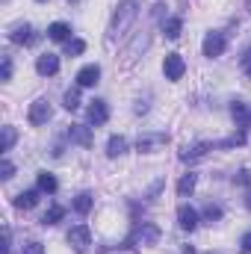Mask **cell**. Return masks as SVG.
<instances>
[{
  "label": "cell",
  "instance_id": "cell-25",
  "mask_svg": "<svg viewBox=\"0 0 251 254\" xmlns=\"http://www.w3.org/2000/svg\"><path fill=\"white\" fill-rule=\"evenodd\" d=\"M39 190L48 192V195H51V192H57V178H54V175H48V172H42V175H39Z\"/></svg>",
  "mask_w": 251,
  "mask_h": 254
},
{
  "label": "cell",
  "instance_id": "cell-18",
  "mask_svg": "<svg viewBox=\"0 0 251 254\" xmlns=\"http://www.w3.org/2000/svg\"><path fill=\"white\" fill-rule=\"evenodd\" d=\"M48 36H51L54 42H68L71 27H68V24H63V21H57V24H51V27H48Z\"/></svg>",
  "mask_w": 251,
  "mask_h": 254
},
{
  "label": "cell",
  "instance_id": "cell-4",
  "mask_svg": "<svg viewBox=\"0 0 251 254\" xmlns=\"http://www.w3.org/2000/svg\"><path fill=\"white\" fill-rule=\"evenodd\" d=\"M163 145H169V133H145V136H139V142H136L139 154H151V151H157V148H163Z\"/></svg>",
  "mask_w": 251,
  "mask_h": 254
},
{
  "label": "cell",
  "instance_id": "cell-23",
  "mask_svg": "<svg viewBox=\"0 0 251 254\" xmlns=\"http://www.w3.org/2000/svg\"><path fill=\"white\" fill-rule=\"evenodd\" d=\"M74 210H77L80 216H86V213L92 210V195H89V192H80V195L74 198Z\"/></svg>",
  "mask_w": 251,
  "mask_h": 254
},
{
  "label": "cell",
  "instance_id": "cell-1",
  "mask_svg": "<svg viewBox=\"0 0 251 254\" xmlns=\"http://www.w3.org/2000/svg\"><path fill=\"white\" fill-rule=\"evenodd\" d=\"M136 15H139L136 0H125V3H119V9H116V15H113V21H110V42L119 39V36H125L127 30L133 27Z\"/></svg>",
  "mask_w": 251,
  "mask_h": 254
},
{
  "label": "cell",
  "instance_id": "cell-19",
  "mask_svg": "<svg viewBox=\"0 0 251 254\" xmlns=\"http://www.w3.org/2000/svg\"><path fill=\"white\" fill-rule=\"evenodd\" d=\"M181 30H184V21L181 18H166V24H163L166 39H181Z\"/></svg>",
  "mask_w": 251,
  "mask_h": 254
},
{
  "label": "cell",
  "instance_id": "cell-11",
  "mask_svg": "<svg viewBox=\"0 0 251 254\" xmlns=\"http://www.w3.org/2000/svg\"><path fill=\"white\" fill-rule=\"evenodd\" d=\"M98 80H101V65H86V68L77 71V86H80V89H89V86H95Z\"/></svg>",
  "mask_w": 251,
  "mask_h": 254
},
{
  "label": "cell",
  "instance_id": "cell-5",
  "mask_svg": "<svg viewBox=\"0 0 251 254\" xmlns=\"http://www.w3.org/2000/svg\"><path fill=\"white\" fill-rule=\"evenodd\" d=\"M51 116H54V110H51V104L45 101V98H39L33 107H30V125H36V127H42V125H48L51 122Z\"/></svg>",
  "mask_w": 251,
  "mask_h": 254
},
{
  "label": "cell",
  "instance_id": "cell-10",
  "mask_svg": "<svg viewBox=\"0 0 251 254\" xmlns=\"http://www.w3.org/2000/svg\"><path fill=\"white\" fill-rule=\"evenodd\" d=\"M36 71H39L42 77H54V74L60 71V57H57V54H42V57L36 60Z\"/></svg>",
  "mask_w": 251,
  "mask_h": 254
},
{
  "label": "cell",
  "instance_id": "cell-31",
  "mask_svg": "<svg viewBox=\"0 0 251 254\" xmlns=\"http://www.w3.org/2000/svg\"><path fill=\"white\" fill-rule=\"evenodd\" d=\"M12 175H15V166L9 160H3L0 163V181H12Z\"/></svg>",
  "mask_w": 251,
  "mask_h": 254
},
{
  "label": "cell",
  "instance_id": "cell-27",
  "mask_svg": "<svg viewBox=\"0 0 251 254\" xmlns=\"http://www.w3.org/2000/svg\"><path fill=\"white\" fill-rule=\"evenodd\" d=\"M237 145H246V133L243 130L234 133V136H228V139H222V142H216V148H237Z\"/></svg>",
  "mask_w": 251,
  "mask_h": 254
},
{
  "label": "cell",
  "instance_id": "cell-26",
  "mask_svg": "<svg viewBox=\"0 0 251 254\" xmlns=\"http://www.w3.org/2000/svg\"><path fill=\"white\" fill-rule=\"evenodd\" d=\"M86 51V42H80V39H68L65 42V57H80Z\"/></svg>",
  "mask_w": 251,
  "mask_h": 254
},
{
  "label": "cell",
  "instance_id": "cell-20",
  "mask_svg": "<svg viewBox=\"0 0 251 254\" xmlns=\"http://www.w3.org/2000/svg\"><path fill=\"white\" fill-rule=\"evenodd\" d=\"M195 184H198V175L195 172H189V175H184L181 178V184H178V195H192V190H195Z\"/></svg>",
  "mask_w": 251,
  "mask_h": 254
},
{
  "label": "cell",
  "instance_id": "cell-34",
  "mask_svg": "<svg viewBox=\"0 0 251 254\" xmlns=\"http://www.w3.org/2000/svg\"><path fill=\"white\" fill-rule=\"evenodd\" d=\"M240 252L251 254V231H249V234H243V240H240Z\"/></svg>",
  "mask_w": 251,
  "mask_h": 254
},
{
  "label": "cell",
  "instance_id": "cell-36",
  "mask_svg": "<svg viewBox=\"0 0 251 254\" xmlns=\"http://www.w3.org/2000/svg\"><path fill=\"white\" fill-rule=\"evenodd\" d=\"M237 181H240V184H249V181H251L249 172H240V175H237Z\"/></svg>",
  "mask_w": 251,
  "mask_h": 254
},
{
  "label": "cell",
  "instance_id": "cell-2",
  "mask_svg": "<svg viewBox=\"0 0 251 254\" xmlns=\"http://www.w3.org/2000/svg\"><path fill=\"white\" fill-rule=\"evenodd\" d=\"M160 243V228L151 222H142L130 231V237L125 240V246H157Z\"/></svg>",
  "mask_w": 251,
  "mask_h": 254
},
{
  "label": "cell",
  "instance_id": "cell-8",
  "mask_svg": "<svg viewBox=\"0 0 251 254\" xmlns=\"http://www.w3.org/2000/svg\"><path fill=\"white\" fill-rule=\"evenodd\" d=\"M9 39H12L15 45H36V42H39V36H36V30H33L30 24H18V27L9 33Z\"/></svg>",
  "mask_w": 251,
  "mask_h": 254
},
{
  "label": "cell",
  "instance_id": "cell-6",
  "mask_svg": "<svg viewBox=\"0 0 251 254\" xmlns=\"http://www.w3.org/2000/svg\"><path fill=\"white\" fill-rule=\"evenodd\" d=\"M163 71H166V80H181L184 71H187V63L181 54H169L166 63H163Z\"/></svg>",
  "mask_w": 251,
  "mask_h": 254
},
{
  "label": "cell",
  "instance_id": "cell-22",
  "mask_svg": "<svg viewBox=\"0 0 251 254\" xmlns=\"http://www.w3.org/2000/svg\"><path fill=\"white\" fill-rule=\"evenodd\" d=\"M63 104H65V110H68V113L80 110V86H77V89H68V92H65Z\"/></svg>",
  "mask_w": 251,
  "mask_h": 254
},
{
  "label": "cell",
  "instance_id": "cell-13",
  "mask_svg": "<svg viewBox=\"0 0 251 254\" xmlns=\"http://www.w3.org/2000/svg\"><path fill=\"white\" fill-rule=\"evenodd\" d=\"M178 225H181L184 231H195V228H198V213H195L189 204H181V207H178Z\"/></svg>",
  "mask_w": 251,
  "mask_h": 254
},
{
  "label": "cell",
  "instance_id": "cell-21",
  "mask_svg": "<svg viewBox=\"0 0 251 254\" xmlns=\"http://www.w3.org/2000/svg\"><path fill=\"white\" fill-rule=\"evenodd\" d=\"M63 216H65V207H60V204H54L45 216H42V225L48 228V225H57V222H63Z\"/></svg>",
  "mask_w": 251,
  "mask_h": 254
},
{
  "label": "cell",
  "instance_id": "cell-30",
  "mask_svg": "<svg viewBox=\"0 0 251 254\" xmlns=\"http://www.w3.org/2000/svg\"><path fill=\"white\" fill-rule=\"evenodd\" d=\"M0 80H12V57H6V54L0 60Z\"/></svg>",
  "mask_w": 251,
  "mask_h": 254
},
{
  "label": "cell",
  "instance_id": "cell-38",
  "mask_svg": "<svg viewBox=\"0 0 251 254\" xmlns=\"http://www.w3.org/2000/svg\"><path fill=\"white\" fill-rule=\"evenodd\" d=\"M246 207H249V210H251V192H249V195H246Z\"/></svg>",
  "mask_w": 251,
  "mask_h": 254
},
{
  "label": "cell",
  "instance_id": "cell-29",
  "mask_svg": "<svg viewBox=\"0 0 251 254\" xmlns=\"http://www.w3.org/2000/svg\"><path fill=\"white\" fill-rule=\"evenodd\" d=\"M204 219H207V222H219V219H222V207H219V204H207V207H204Z\"/></svg>",
  "mask_w": 251,
  "mask_h": 254
},
{
  "label": "cell",
  "instance_id": "cell-24",
  "mask_svg": "<svg viewBox=\"0 0 251 254\" xmlns=\"http://www.w3.org/2000/svg\"><path fill=\"white\" fill-rule=\"evenodd\" d=\"M15 139H18V133H15V127H3V139H0V151H12V145H15Z\"/></svg>",
  "mask_w": 251,
  "mask_h": 254
},
{
  "label": "cell",
  "instance_id": "cell-15",
  "mask_svg": "<svg viewBox=\"0 0 251 254\" xmlns=\"http://www.w3.org/2000/svg\"><path fill=\"white\" fill-rule=\"evenodd\" d=\"M148 42H151V39H148V33H142V36H136V39H133V45H127V51H125L127 63H133V60L139 57V51H145V48H148Z\"/></svg>",
  "mask_w": 251,
  "mask_h": 254
},
{
  "label": "cell",
  "instance_id": "cell-32",
  "mask_svg": "<svg viewBox=\"0 0 251 254\" xmlns=\"http://www.w3.org/2000/svg\"><path fill=\"white\" fill-rule=\"evenodd\" d=\"M21 254H45V246H42V243H27V246L21 249Z\"/></svg>",
  "mask_w": 251,
  "mask_h": 254
},
{
  "label": "cell",
  "instance_id": "cell-17",
  "mask_svg": "<svg viewBox=\"0 0 251 254\" xmlns=\"http://www.w3.org/2000/svg\"><path fill=\"white\" fill-rule=\"evenodd\" d=\"M125 151H127V139L125 136H110V142H107V157L116 160V157H122Z\"/></svg>",
  "mask_w": 251,
  "mask_h": 254
},
{
  "label": "cell",
  "instance_id": "cell-35",
  "mask_svg": "<svg viewBox=\"0 0 251 254\" xmlns=\"http://www.w3.org/2000/svg\"><path fill=\"white\" fill-rule=\"evenodd\" d=\"M243 68H246V74L251 77V48H249V54L243 57Z\"/></svg>",
  "mask_w": 251,
  "mask_h": 254
},
{
  "label": "cell",
  "instance_id": "cell-14",
  "mask_svg": "<svg viewBox=\"0 0 251 254\" xmlns=\"http://www.w3.org/2000/svg\"><path fill=\"white\" fill-rule=\"evenodd\" d=\"M68 139L77 142V145H83V148H89L92 145V130L86 125H71L68 127Z\"/></svg>",
  "mask_w": 251,
  "mask_h": 254
},
{
  "label": "cell",
  "instance_id": "cell-28",
  "mask_svg": "<svg viewBox=\"0 0 251 254\" xmlns=\"http://www.w3.org/2000/svg\"><path fill=\"white\" fill-rule=\"evenodd\" d=\"M231 116L237 119V125H243V122L249 119V113H246V104H243V101H234V104H231Z\"/></svg>",
  "mask_w": 251,
  "mask_h": 254
},
{
  "label": "cell",
  "instance_id": "cell-9",
  "mask_svg": "<svg viewBox=\"0 0 251 254\" xmlns=\"http://www.w3.org/2000/svg\"><path fill=\"white\" fill-rule=\"evenodd\" d=\"M225 54V36L222 33H207V39H204V57H222Z\"/></svg>",
  "mask_w": 251,
  "mask_h": 254
},
{
  "label": "cell",
  "instance_id": "cell-16",
  "mask_svg": "<svg viewBox=\"0 0 251 254\" xmlns=\"http://www.w3.org/2000/svg\"><path fill=\"white\" fill-rule=\"evenodd\" d=\"M39 192H42V190L21 192V195L15 198V207H18V210H30V207H36V204H39Z\"/></svg>",
  "mask_w": 251,
  "mask_h": 254
},
{
  "label": "cell",
  "instance_id": "cell-3",
  "mask_svg": "<svg viewBox=\"0 0 251 254\" xmlns=\"http://www.w3.org/2000/svg\"><path fill=\"white\" fill-rule=\"evenodd\" d=\"M89 243H92V234H89V228H86V225H77V228H71V231H68V246H71L77 254L86 252V249H89Z\"/></svg>",
  "mask_w": 251,
  "mask_h": 254
},
{
  "label": "cell",
  "instance_id": "cell-33",
  "mask_svg": "<svg viewBox=\"0 0 251 254\" xmlns=\"http://www.w3.org/2000/svg\"><path fill=\"white\" fill-rule=\"evenodd\" d=\"M0 254H12V231L3 228V252Z\"/></svg>",
  "mask_w": 251,
  "mask_h": 254
},
{
  "label": "cell",
  "instance_id": "cell-37",
  "mask_svg": "<svg viewBox=\"0 0 251 254\" xmlns=\"http://www.w3.org/2000/svg\"><path fill=\"white\" fill-rule=\"evenodd\" d=\"M184 254H195V249L192 246H184Z\"/></svg>",
  "mask_w": 251,
  "mask_h": 254
},
{
  "label": "cell",
  "instance_id": "cell-12",
  "mask_svg": "<svg viewBox=\"0 0 251 254\" xmlns=\"http://www.w3.org/2000/svg\"><path fill=\"white\" fill-rule=\"evenodd\" d=\"M207 151H216V142H195V145H187V148L181 151V160H184V163L198 160V157H204Z\"/></svg>",
  "mask_w": 251,
  "mask_h": 254
},
{
  "label": "cell",
  "instance_id": "cell-7",
  "mask_svg": "<svg viewBox=\"0 0 251 254\" xmlns=\"http://www.w3.org/2000/svg\"><path fill=\"white\" fill-rule=\"evenodd\" d=\"M86 116H89V125H95V127L107 125V119H110V107H107V101H92L89 110H86Z\"/></svg>",
  "mask_w": 251,
  "mask_h": 254
}]
</instances>
